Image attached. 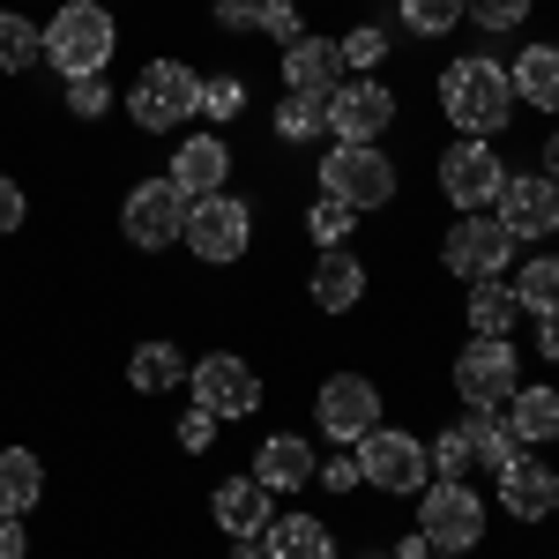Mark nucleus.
<instances>
[{"instance_id":"obj_1","label":"nucleus","mask_w":559,"mask_h":559,"mask_svg":"<svg viewBox=\"0 0 559 559\" xmlns=\"http://www.w3.org/2000/svg\"><path fill=\"white\" fill-rule=\"evenodd\" d=\"M432 97H440V120L455 134H477V142H500V134L515 128V83H508V68L492 60V52H463V60H448L440 68V83H432Z\"/></svg>"},{"instance_id":"obj_2","label":"nucleus","mask_w":559,"mask_h":559,"mask_svg":"<svg viewBox=\"0 0 559 559\" xmlns=\"http://www.w3.org/2000/svg\"><path fill=\"white\" fill-rule=\"evenodd\" d=\"M112 52H120V15H112L105 0H60V8H52V23H45V68H52L60 83L105 75Z\"/></svg>"},{"instance_id":"obj_3","label":"nucleus","mask_w":559,"mask_h":559,"mask_svg":"<svg viewBox=\"0 0 559 559\" xmlns=\"http://www.w3.org/2000/svg\"><path fill=\"white\" fill-rule=\"evenodd\" d=\"M120 105H128V120L142 134H179L187 120H202V68L157 52V60H142V75L128 83Z\"/></svg>"},{"instance_id":"obj_4","label":"nucleus","mask_w":559,"mask_h":559,"mask_svg":"<svg viewBox=\"0 0 559 559\" xmlns=\"http://www.w3.org/2000/svg\"><path fill=\"white\" fill-rule=\"evenodd\" d=\"M485 530H492V508H485V492H477L471 477H432L426 492H418V537H426L432 552L471 559L485 545Z\"/></svg>"},{"instance_id":"obj_5","label":"nucleus","mask_w":559,"mask_h":559,"mask_svg":"<svg viewBox=\"0 0 559 559\" xmlns=\"http://www.w3.org/2000/svg\"><path fill=\"white\" fill-rule=\"evenodd\" d=\"M313 179H321V194L350 202L358 216L395 210V194H403V173H395V157H388L381 142H336V150L313 165Z\"/></svg>"},{"instance_id":"obj_6","label":"nucleus","mask_w":559,"mask_h":559,"mask_svg":"<svg viewBox=\"0 0 559 559\" xmlns=\"http://www.w3.org/2000/svg\"><path fill=\"white\" fill-rule=\"evenodd\" d=\"M508 157H500V142H477V134H455L440 157H432V179H440V202L455 216H477L500 202V187H508Z\"/></svg>"},{"instance_id":"obj_7","label":"nucleus","mask_w":559,"mask_h":559,"mask_svg":"<svg viewBox=\"0 0 559 559\" xmlns=\"http://www.w3.org/2000/svg\"><path fill=\"white\" fill-rule=\"evenodd\" d=\"M448 388H455L463 411H508L522 388L515 336H471V344L455 350V366H448Z\"/></svg>"},{"instance_id":"obj_8","label":"nucleus","mask_w":559,"mask_h":559,"mask_svg":"<svg viewBox=\"0 0 559 559\" xmlns=\"http://www.w3.org/2000/svg\"><path fill=\"white\" fill-rule=\"evenodd\" d=\"M187 403L210 411L216 426H239V418H261L269 388H261V373L239 350H202V358L187 366Z\"/></svg>"},{"instance_id":"obj_9","label":"nucleus","mask_w":559,"mask_h":559,"mask_svg":"<svg viewBox=\"0 0 559 559\" xmlns=\"http://www.w3.org/2000/svg\"><path fill=\"white\" fill-rule=\"evenodd\" d=\"M388 426V395L373 373H329L313 388V432L336 440V448H358L366 432Z\"/></svg>"},{"instance_id":"obj_10","label":"nucleus","mask_w":559,"mask_h":559,"mask_svg":"<svg viewBox=\"0 0 559 559\" xmlns=\"http://www.w3.org/2000/svg\"><path fill=\"white\" fill-rule=\"evenodd\" d=\"M358 485H373L381 500H418L432 485V463H426V440L418 432H403V426H381V432H366L358 448Z\"/></svg>"},{"instance_id":"obj_11","label":"nucleus","mask_w":559,"mask_h":559,"mask_svg":"<svg viewBox=\"0 0 559 559\" xmlns=\"http://www.w3.org/2000/svg\"><path fill=\"white\" fill-rule=\"evenodd\" d=\"M179 247L194 261H210V269H231V261H247L254 247V202L247 194H202L194 210H187V231H179Z\"/></svg>"},{"instance_id":"obj_12","label":"nucleus","mask_w":559,"mask_h":559,"mask_svg":"<svg viewBox=\"0 0 559 559\" xmlns=\"http://www.w3.org/2000/svg\"><path fill=\"white\" fill-rule=\"evenodd\" d=\"M515 231L500 224L492 210H477V216H455L448 231H440V269L455 276V284H485V276H508L515 269Z\"/></svg>"},{"instance_id":"obj_13","label":"nucleus","mask_w":559,"mask_h":559,"mask_svg":"<svg viewBox=\"0 0 559 559\" xmlns=\"http://www.w3.org/2000/svg\"><path fill=\"white\" fill-rule=\"evenodd\" d=\"M187 194H179L165 173L134 179L128 194H120V239L128 247H142V254H165V247H179V231H187Z\"/></svg>"},{"instance_id":"obj_14","label":"nucleus","mask_w":559,"mask_h":559,"mask_svg":"<svg viewBox=\"0 0 559 559\" xmlns=\"http://www.w3.org/2000/svg\"><path fill=\"white\" fill-rule=\"evenodd\" d=\"M492 216L515 231V247H552V239H559V187L537 173V165H522V173H508Z\"/></svg>"},{"instance_id":"obj_15","label":"nucleus","mask_w":559,"mask_h":559,"mask_svg":"<svg viewBox=\"0 0 559 559\" xmlns=\"http://www.w3.org/2000/svg\"><path fill=\"white\" fill-rule=\"evenodd\" d=\"M395 90L381 83V75H344L336 83V97H329V134L336 142H381L388 128H395Z\"/></svg>"},{"instance_id":"obj_16","label":"nucleus","mask_w":559,"mask_h":559,"mask_svg":"<svg viewBox=\"0 0 559 559\" xmlns=\"http://www.w3.org/2000/svg\"><path fill=\"white\" fill-rule=\"evenodd\" d=\"M231 165H239L231 142L216 128H194V134H179V150L165 157V179H173L187 202H202V194H224L231 187Z\"/></svg>"},{"instance_id":"obj_17","label":"nucleus","mask_w":559,"mask_h":559,"mask_svg":"<svg viewBox=\"0 0 559 559\" xmlns=\"http://www.w3.org/2000/svg\"><path fill=\"white\" fill-rule=\"evenodd\" d=\"M366 292H373V269H366V254H350V247H321L313 269H306V299H313V313H358Z\"/></svg>"},{"instance_id":"obj_18","label":"nucleus","mask_w":559,"mask_h":559,"mask_svg":"<svg viewBox=\"0 0 559 559\" xmlns=\"http://www.w3.org/2000/svg\"><path fill=\"white\" fill-rule=\"evenodd\" d=\"M492 492H500V508L508 522H552V500H559V471L545 463V448H522L508 471L492 477Z\"/></svg>"},{"instance_id":"obj_19","label":"nucleus","mask_w":559,"mask_h":559,"mask_svg":"<svg viewBox=\"0 0 559 559\" xmlns=\"http://www.w3.org/2000/svg\"><path fill=\"white\" fill-rule=\"evenodd\" d=\"M276 75H284V90H299V97H336V83H344V52H336V38H321V31H306V38H292L284 52H276Z\"/></svg>"},{"instance_id":"obj_20","label":"nucleus","mask_w":559,"mask_h":559,"mask_svg":"<svg viewBox=\"0 0 559 559\" xmlns=\"http://www.w3.org/2000/svg\"><path fill=\"white\" fill-rule=\"evenodd\" d=\"M210 522L224 530V537H261V530L276 522V492H269L254 471H247V477H216V492H210Z\"/></svg>"},{"instance_id":"obj_21","label":"nucleus","mask_w":559,"mask_h":559,"mask_svg":"<svg viewBox=\"0 0 559 559\" xmlns=\"http://www.w3.org/2000/svg\"><path fill=\"white\" fill-rule=\"evenodd\" d=\"M210 23L216 31H261L276 52H284L292 38H306L299 0H210Z\"/></svg>"},{"instance_id":"obj_22","label":"nucleus","mask_w":559,"mask_h":559,"mask_svg":"<svg viewBox=\"0 0 559 559\" xmlns=\"http://www.w3.org/2000/svg\"><path fill=\"white\" fill-rule=\"evenodd\" d=\"M187 350H179V336H142V344L128 350V388L134 395H179L187 388Z\"/></svg>"},{"instance_id":"obj_23","label":"nucleus","mask_w":559,"mask_h":559,"mask_svg":"<svg viewBox=\"0 0 559 559\" xmlns=\"http://www.w3.org/2000/svg\"><path fill=\"white\" fill-rule=\"evenodd\" d=\"M313 463H321V455H313L306 432H269L254 448V477L269 492H306V485H313Z\"/></svg>"},{"instance_id":"obj_24","label":"nucleus","mask_w":559,"mask_h":559,"mask_svg":"<svg viewBox=\"0 0 559 559\" xmlns=\"http://www.w3.org/2000/svg\"><path fill=\"white\" fill-rule=\"evenodd\" d=\"M261 545H269V559H344V545H336L329 515H306V508L276 515L269 530H261Z\"/></svg>"},{"instance_id":"obj_25","label":"nucleus","mask_w":559,"mask_h":559,"mask_svg":"<svg viewBox=\"0 0 559 559\" xmlns=\"http://www.w3.org/2000/svg\"><path fill=\"white\" fill-rule=\"evenodd\" d=\"M508 83H515V105H537L545 120H559V45H522L508 60Z\"/></svg>"},{"instance_id":"obj_26","label":"nucleus","mask_w":559,"mask_h":559,"mask_svg":"<svg viewBox=\"0 0 559 559\" xmlns=\"http://www.w3.org/2000/svg\"><path fill=\"white\" fill-rule=\"evenodd\" d=\"M500 418L515 426L522 448H559V388H552V381H522L515 403H508Z\"/></svg>"},{"instance_id":"obj_27","label":"nucleus","mask_w":559,"mask_h":559,"mask_svg":"<svg viewBox=\"0 0 559 559\" xmlns=\"http://www.w3.org/2000/svg\"><path fill=\"white\" fill-rule=\"evenodd\" d=\"M522 306L508 292V276H485V284H463V329L471 336H515Z\"/></svg>"},{"instance_id":"obj_28","label":"nucleus","mask_w":559,"mask_h":559,"mask_svg":"<svg viewBox=\"0 0 559 559\" xmlns=\"http://www.w3.org/2000/svg\"><path fill=\"white\" fill-rule=\"evenodd\" d=\"M508 292L522 313H559V247H530V261L508 269Z\"/></svg>"},{"instance_id":"obj_29","label":"nucleus","mask_w":559,"mask_h":559,"mask_svg":"<svg viewBox=\"0 0 559 559\" xmlns=\"http://www.w3.org/2000/svg\"><path fill=\"white\" fill-rule=\"evenodd\" d=\"M31 68H45V23H31L23 8H0V75L15 83Z\"/></svg>"},{"instance_id":"obj_30","label":"nucleus","mask_w":559,"mask_h":559,"mask_svg":"<svg viewBox=\"0 0 559 559\" xmlns=\"http://www.w3.org/2000/svg\"><path fill=\"white\" fill-rule=\"evenodd\" d=\"M45 500V463L31 448H0V508L8 515H31Z\"/></svg>"},{"instance_id":"obj_31","label":"nucleus","mask_w":559,"mask_h":559,"mask_svg":"<svg viewBox=\"0 0 559 559\" xmlns=\"http://www.w3.org/2000/svg\"><path fill=\"white\" fill-rule=\"evenodd\" d=\"M463 426H471V455H477V471H508L522 455V440H515V426L500 418V411H463Z\"/></svg>"},{"instance_id":"obj_32","label":"nucleus","mask_w":559,"mask_h":559,"mask_svg":"<svg viewBox=\"0 0 559 559\" xmlns=\"http://www.w3.org/2000/svg\"><path fill=\"white\" fill-rule=\"evenodd\" d=\"M299 231L313 239V247H344L350 231H358V210H350V202H336V194H313V202H306V216H299Z\"/></svg>"},{"instance_id":"obj_33","label":"nucleus","mask_w":559,"mask_h":559,"mask_svg":"<svg viewBox=\"0 0 559 559\" xmlns=\"http://www.w3.org/2000/svg\"><path fill=\"white\" fill-rule=\"evenodd\" d=\"M411 38H455L463 31V0H395Z\"/></svg>"},{"instance_id":"obj_34","label":"nucleus","mask_w":559,"mask_h":559,"mask_svg":"<svg viewBox=\"0 0 559 559\" xmlns=\"http://www.w3.org/2000/svg\"><path fill=\"white\" fill-rule=\"evenodd\" d=\"M276 134H284V142H321V134H329V97H299V90H284V105H276Z\"/></svg>"},{"instance_id":"obj_35","label":"nucleus","mask_w":559,"mask_h":559,"mask_svg":"<svg viewBox=\"0 0 559 559\" xmlns=\"http://www.w3.org/2000/svg\"><path fill=\"white\" fill-rule=\"evenodd\" d=\"M426 463H432V477H471L477 471V455H471V426L455 418V426H440L426 440Z\"/></svg>"},{"instance_id":"obj_36","label":"nucleus","mask_w":559,"mask_h":559,"mask_svg":"<svg viewBox=\"0 0 559 559\" xmlns=\"http://www.w3.org/2000/svg\"><path fill=\"white\" fill-rule=\"evenodd\" d=\"M530 8L537 0H463V23H477L485 38H515L522 23H530Z\"/></svg>"},{"instance_id":"obj_37","label":"nucleus","mask_w":559,"mask_h":559,"mask_svg":"<svg viewBox=\"0 0 559 559\" xmlns=\"http://www.w3.org/2000/svg\"><path fill=\"white\" fill-rule=\"evenodd\" d=\"M336 52H344L350 75H381V60H388V31H381V23H350L344 38H336Z\"/></svg>"},{"instance_id":"obj_38","label":"nucleus","mask_w":559,"mask_h":559,"mask_svg":"<svg viewBox=\"0 0 559 559\" xmlns=\"http://www.w3.org/2000/svg\"><path fill=\"white\" fill-rule=\"evenodd\" d=\"M247 112V75H202V120H216V128H231Z\"/></svg>"},{"instance_id":"obj_39","label":"nucleus","mask_w":559,"mask_h":559,"mask_svg":"<svg viewBox=\"0 0 559 559\" xmlns=\"http://www.w3.org/2000/svg\"><path fill=\"white\" fill-rule=\"evenodd\" d=\"M112 105H120V97H112L105 75H75V83H68V112H75V120H105Z\"/></svg>"},{"instance_id":"obj_40","label":"nucleus","mask_w":559,"mask_h":559,"mask_svg":"<svg viewBox=\"0 0 559 559\" xmlns=\"http://www.w3.org/2000/svg\"><path fill=\"white\" fill-rule=\"evenodd\" d=\"M173 440H179V455H210V448H216V418H210V411H194V403H179Z\"/></svg>"},{"instance_id":"obj_41","label":"nucleus","mask_w":559,"mask_h":559,"mask_svg":"<svg viewBox=\"0 0 559 559\" xmlns=\"http://www.w3.org/2000/svg\"><path fill=\"white\" fill-rule=\"evenodd\" d=\"M313 485H321V492H336V500H344V492H358V455H329V463H313Z\"/></svg>"},{"instance_id":"obj_42","label":"nucleus","mask_w":559,"mask_h":559,"mask_svg":"<svg viewBox=\"0 0 559 559\" xmlns=\"http://www.w3.org/2000/svg\"><path fill=\"white\" fill-rule=\"evenodd\" d=\"M23 224H31V194H23V179L0 173V239H15Z\"/></svg>"},{"instance_id":"obj_43","label":"nucleus","mask_w":559,"mask_h":559,"mask_svg":"<svg viewBox=\"0 0 559 559\" xmlns=\"http://www.w3.org/2000/svg\"><path fill=\"white\" fill-rule=\"evenodd\" d=\"M0 559H31V530H23V515H8V508H0Z\"/></svg>"},{"instance_id":"obj_44","label":"nucleus","mask_w":559,"mask_h":559,"mask_svg":"<svg viewBox=\"0 0 559 559\" xmlns=\"http://www.w3.org/2000/svg\"><path fill=\"white\" fill-rule=\"evenodd\" d=\"M537 358H559V313H537Z\"/></svg>"},{"instance_id":"obj_45","label":"nucleus","mask_w":559,"mask_h":559,"mask_svg":"<svg viewBox=\"0 0 559 559\" xmlns=\"http://www.w3.org/2000/svg\"><path fill=\"white\" fill-rule=\"evenodd\" d=\"M224 545H231L224 559H269V545H261V537H224Z\"/></svg>"},{"instance_id":"obj_46","label":"nucleus","mask_w":559,"mask_h":559,"mask_svg":"<svg viewBox=\"0 0 559 559\" xmlns=\"http://www.w3.org/2000/svg\"><path fill=\"white\" fill-rule=\"evenodd\" d=\"M388 559H432V545H426V537H418V530H411V537H403V545H395V552H388Z\"/></svg>"},{"instance_id":"obj_47","label":"nucleus","mask_w":559,"mask_h":559,"mask_svg":"<svg viewBox=\"0 0 559 559\" xmlns=\"http://www.w3.org/2000/svg\"><path fill=\"white\" fill-rule=\"evenodd\" d=\"M552 522H559V500H552Z\"/></svg>"},{"instance_id":"obj_48","label":"nucleus","mask_w":559,"mask_h":559,"mask_svg":"<svg viewBox=\"0 0 559 559\" xmlns=\"http://www.w3.org/2000/svg\"><path fill=\"white\" fill-rule=\"evenodd\" d=\"M432 559H448V552H432Z\"/></svg>"}]
</instances>
